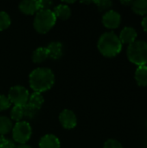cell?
Returning a JSON list of instances; mask_svg holds the SVG:
<instances>
[{"mask_svg":"<svg viewBox=\"0 0 147 148\" xmlns=\"http://www.w3.org/2000/svg\"><path fill=\"white\" fill-rule=\"evenodd\" d=\"M30 88L34 92L42 93L49 90L55 83V75L49 68H37L29 76Z\"/></svg>","mask_w":147,"mask_h":148,"instance_id":"6da1fadb","label":"cell"},{"mask_svg":"<svg viewBox=\"0 0 147 148\" xmlns=\"http://www.w3.org/2000/svg\"><path fill=\"white\" fill-rule=\"evenodd\" d=\"M98 49L106 57L116 56L122 49V43L119 36L110 31L102 34L98 41Z\"/></svg>","mask_w":147,"mask_h":148,"instance_id":"7a4b0ae2","label":"cell"},{"mask_svg":"<svg viewBox=\"0 0 147 148\" xmlns=\"http://www.w3.org/2000/svg\"><path fill=\"white\" fill-rule=\"evenodd\" d=\"M56 16L51 10H39L34 19V28L41 34L49 32L55 24Z\"/></svg>","mask_w":147,"mask_h":148,"instance_id":"3957f363","label":"cell"},{"mask_svg":"<svg viewBox=\"0 0 147 148\" xmlns=\"http://www.w3.org/2000/svg\"><path fill=\"white\" fill-rule=\"evenodd\" d=\"M127 57L129 61L138 66L147 63V42L144 41H135L129 44L127 48Z\"/></svg>","mask_w":147,"mask_h":148,"instance_id":"277c9868","label":"cell"},{"mask_svg":"<svg viewBox=\"0 0 147 148\" xmlns=\"http://www.w3.org/2000/svg\"><path fill=\"white\" fill-rule=\"evenodd\" d=\"M32 134V128L27 121H19L12 127V137L19 145L26 144Z\"/></svg>","mask_w":147,"mask_h":148,"instance_id":"5b68a950","label":"cell"},{"mask_svg":"<svg viewBox=\"0 0 147 148\" xmlns=\"http://www.w3.org/2000/svg\"><path fill=\"white\" fill-rule=\"evenodd\" d=\"M29 91L23 86H13L10 88L8 98L15 106H24L28 103Z\"/></svg>","mask_w":147,"mask_h":148,"instance_id":"8992f818","label":"cell"},{"mask_svg":"<svg viewBox=\"0 0 147 148\" xmlns=\"http://www.w3.org/2000/svg\"><path fill=\"white\" fill-rule=\"evenodd\" d=\"M59 121L65 129H72L75 127L77 124V118L75 114L69 109H64L60 113Z\"/></svg>","mask_w":147,"mask_h":148,"instance_id":"52a82bcc","label":"cell"},{"mask_svg":"<svg viewBox=\"0 0 147 148\" xmlns=\"http://www.w3.org/2000/svg\"><path fill=\"white\" fill-rule=\"evenodd\" d=\"M121 16L115 10H108L102 16V23L108 29H116L120 26Z\"/></svg>","mask_w":147,"mask_h":148,"instance_id":"ba28073f","label":"cell"},{"mask_svg":"<svg viewBox=\"0 0 147 148\" xmlns=\"http://www.w3.org/2000/svg\"><path fill=\"white\" fill-rule=\"evenodd\" d=\"M19 10L26 15H33L40 10L39 1L24 0L19 3Z\"/></svg>","mask_w":147,"mask_h":148,"instance_id":"9c48e42d","label":"cell"},{"mask_svg":"<svg viewBox=\"0 0 147 148\" xmlns=\"http://www.w3.org/2000/svg\"><path fill=\"white\" fill-rule=\"evenodd\" d=\"M40 148H60L61 143L58 138L53 134L44 135L39 141Z\"/></svg>","mask_w":147,"mask_h":148,"instance_id":"30bf717a","label":"cell"},{"mask_svg":"<svg viewBox=\"0 0 147 148\" xmlns=\"http://www.w3.org/2000/svg\"><path fill=\"white\" fill-rule=\"evenodd\" d=\"M137 37V32L133 27H125L119 36L121 43H127L131 44L135 42Z\"/></svg>","mask_w":147,"mask_h":148,"instance_id":"8fae6325","label":"cell"},{"mask_svg":"<svg viewBox=\"0 0 147 148\" xmlns=\"http://www.w3.org/2000/svg\"><path fill=\"white\" fill-rule=\"evenodd\" d=\"M46 48L49 52V57H50L54 60H57L62 56L63 48H62V44L61 42H52Z\"/></svg>","mask_w":147,"mask_h":148,"instance_id":"7c38bea8","label":"cell"},{"mask_svg":"<svg viewBox=\"0 0 147 148\" xmlns=\"http://www.w3.org/2000/svg\"><path fill=\"white\" fill-rule=\"evenodd\" d=\"M53 12L56 17L60 18L62 20H67L71 16V10H70L69 6L67 4H64L62 3L58 4L57 6H55L54 8Z\"/></svg>","mask_w":147,"mask_h":148,"instance_id":"4fadbf2b","label":"cell"},{"mask_svg":"<svg viewBox=\"0 0 147 148\" xmlns=\"http://www.w3.org/2000/svg\"><path fill=\"white\" fill-rule=\"evenodd\" d=\"M43 103H44V98L42 95V94L38 92H34L29 95L27 104H29L33 108L39 110L43 105Z\"/></svg>","mask_w":147,"mask_h":148,"instance_id":"5bb4252c","label":"cell"},{"mask_svg":"<svg viewBox=\"0 0 147 148\" xmlns=\"http://www.w3.org/2000/svg\"><path fill=\"white\" fill-rule=\"evenodd\" d=\"M135 80L141 87L147 86V66H139L135 71Z\"/></svg>","mask_w":147,"mask_h":148,"instance_id":"9a60e30c","label":"cell"},{"mask_svg":"<svg viewBox=\"0 0 147 148\" xmlns=\"http://www.w3.org/2000/svg\"><path fill=\"white\" fill-rule=\"evenodd\" d=\"M49 57V52L46 47L37 48L32 54V61L35 63H41Z\"/></svg>","mask_w":147,"mask_h":148,"instance_id":"2e32d148","label":"cell"},{"mask_svg":"<svg viewBox=\"0 0 147 148\" xmlns=\"http://www.w3.org/2000/svg\"><path fill=\"white\" fill-rule=\"evenodd\" d=\"M133 10L139 15L147 14V0H137L133 1L132 4Z\"/></svg>","mask_w":147,"mask_h":148,"instance_id":"e0dca14e","label":"cell"},{"mask_svg":"<svg viewBox=\"0 0 147 148\" xmlns=\"http://www.w3.org/2000/svg\"><path fill=\"white\" fill-rule=\"evenodd\" d=\"M12 122L6 116H0V135H5L12 130Z\"/></svg>","mask_w":147,"mask_h":148,"instance_id":"ac0fdd59","label":"cell"},{"mask_svg":"<svg viewBox=\"0 0 147 148\" xmlns=\"http://www.w3.org/2000/svg\"><path fill=\"white\" fill-rule=\"evenodd\" d=\"M24 117L23 115V106H14L10 111V118L16 121H22V119Z\"/></svg>","mask_w":147,"mask_h":148,"instance_id":"d6986e66","label":"cell"},{"mask_svg":"<svg viewBox=\"0 0 147 148\" xmlns=\"http://www.w3.org/2000/svg\"><path fill=\"white\" fill-rule=\"evenodd\" d=\"M11 20L9 14L5 11L0 10V31L6 29L10 25Z\"/></svg>","mask_w":147,"mask_h":148,"instance_id":"ffe728a7","label":"cell"},{"mask_svg":"<svg viewBox=\"0 0 147 148\" xmlns=\"http://www.w3.org/2000/svg\"><path fill=\"white\" fill-rule=\"evenodd\" d=\"M23 115H24L25 117L29 118V119L34 118V117L37 114V112H38L37 109L33 108L30 107L29 104H26V105L23 106Z\"/></svg>","mask_w":147,"mask_h":148,"instance_id":"44dd1931","label":"cell"},{"mask_svg":"<svg viewBox=\"0 0 147 148\" xmlns=\"http://www.w3.org/2000/svg\"><path fill=\"white\" fill-rule=\"evenodd\" d=\"M94 3H96L98 9L101 11L106 10L113 5V3L109 0H98V1H94Z\"/></svg>","mask_w":147,"mask_h":148,"instance_id":"7402d4cb","label":"cell"},{"mask_svg":"<svg viewBox=\"0 0 147 148\" xmlns=\"http://www.w3.org/2000/svg\"><path fill=\"white\" fill-rule=\"evenodd\" d=\"M15 143L4 137V135H0V148H16Z\"/></svg>","mask_w":147,"mask_h":148,"instance_id":"603a6c76","label":"cell"},{"mask_svg":"<svg viewBox=\"0 0 147 148\" xmlns=\"http://www.w3.org/2000/svg\"><path fill=\"white\" fill-rule=\"evenodd\" d=\"M10 105H11V102L9 100L8 96L0 95V111L8 109L10 107Z\"/></svg>","mask_w":147,"mask_h":148,"instance_id":"cb8c5ba5","label":"cell"},{"mask_svg":"<svg viewBox=\"0 0 147 148\" xmlns=\"http://www.w3.org/2000/svg\"><path fill=\"white\" fill-rule=\"evenodd\" d=\"M103 148H123L121 144L115 140H108L105 142Z\"/></svg>","mask_w":147,"mask_h":148,"instance_id":"d4e9b609","label":"cell"},{"mask_svg":"<svg viewBox=\"0 0 147 148\" xmlns=\"http://www.w3.org/2000/svg\"><path fill=\"white\" fill-rule=\"evenodd\" d=\"M54 3L49 0H39V6L40 10H50V7H52Z\"/></svg>","mask_w":147,"mask_h":148,"instance_id":"484cf974","label":"cell"},{"mask_svg":"<svg viewBox=\"0 0 147 148\" xmlns=\"http://www.w3.org/2000/svg\"><path fill=\"white\" fill-rule=\"evenodd\" d=\"M142 26H143L144 29L147 32V15L143 18V20H142Z\"/></svg>","mask_w":147,"mask_h":148,"instance_id":"4316f807","label":"cell"},{"mask_svg":"<svg viewBox=\"0 0 147 148\" xmlns=\"http://www.w3.org/2000/svg\"><path fill=\"white\" fill-rule=\"evenodd\" d=\"M133 1L128 0V1H121L120 3H121L122 4H125V5H132V4H133Z\"/></svg>","mask_w":147,"mask_h":148,"instance_id":"83f0119b","label":"cell"},{"mask_svg":"<svg viewBox=\"0 0 147 148\" xmlns=\"http://www.w3.org/2000/svg\"><path fill=\"white\" fill-rule=\"evenodd\" d=\"M16 148H32L31 147H29V146H28V145H26V144H23V145H18V146H16Z\"/></svg>","mask_w":147,"mask_h":148,"instance_id":"f1b7e54d","label":"cell"}]
</instances>
